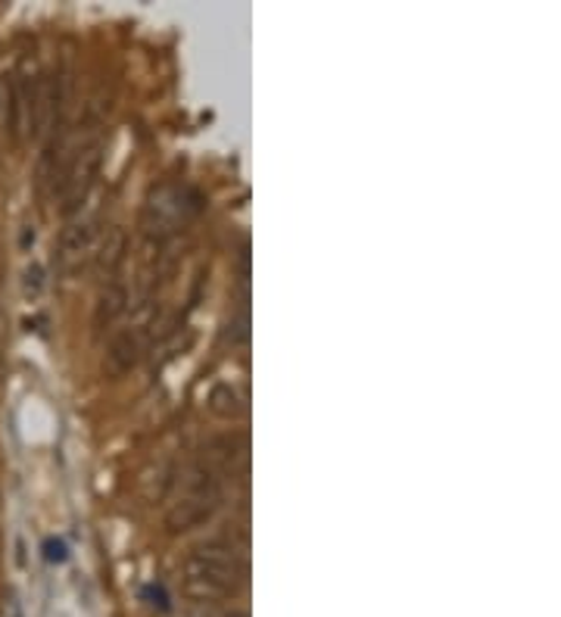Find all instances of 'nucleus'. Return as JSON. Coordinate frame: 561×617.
<instances>
[{
  "instance_id": "obj_1",
  "label": "nucleus",
  "mask_w": 561,
  "mask_h": 617,
  "mask_svg": "<svg viewBox=\"0 0 561 617\" xmlns=\"http://www.w3.org/2000/svg\"><path fill=\"white\" fill-rule=\"evenodd\" d=\"M181 584L194 599H225L247 584V561L232 542H206L185 558Z\"/></svg>"
},
{
  "instance_id": "obj_2",
  "label": "nucleus",
  "mask_w": 561,
  "mask_h": 617,
  "mask_svg": "<svg viewBox=\"0 0 561 617\" xmlns=\"http://www.w3.org/2000/svg\"><path fill=\"white\" fill-rule=\"evenodd\" d=\"M203 209V194L178 182H163L147 194L144 213H140V232L150 241H166L178 234L190 218Z\"/></svg>"
},
{
  "instance_id": "obj_3",
  "label": "nucleus",
  "mask_w": 561,
  "mask_h": 617,
  "mask_svg": "<svg viewBox=\"0 0 561 617\" xmlns=\"http://www.w3.org/2000/svg\"><path fill=\"white\" fill-rule=\"evenodd\" d=\"M104 154H107L104 140H91L66 159V166L60 172V185H53V194L60 197V209L66 218L76 216L81 203L88 200L94 182L104 169Z\"/></svg>"
},
{
  "instance_id": "obj_4",
  "label": "nucleus",
  "mask_w": 561,
  "mask_h": 617,
  "mask_svg": "<svg viewBox=\"0 0 561 617\" xmlns=\"http://www.w3.org/2000/svg\"><path fill=\"white\" fill-rule=\"evenodd\" d=\"M62 100H66V81L57 76L35 78L29 91V128L31 138L45 140L60 128Z\"/></svg>"
},
{
  "instance_id": "obj_5",
  "label": "nucleus",
  "mask_w": 561,
  "mask_h": 617,
  "mask_svg": "<svg viewBox=\"0 0 561 617\" xmlns=\"http://www.w3.org/2000/svg\"><path fill=\"white\" fill-rule=\"evenodd\" d=\"M156 322V308L154 303H147V306L140 308V319L135 324H128L122 327L112 343H109L107 350V374L112 378H119L125 371H131L140 362V355L147 350V334H150V327Z\"/></svg>"
},
{
  "instance_id": "obj_6",
  "label": "nucleus",
  "mask_w": 561,
  "mask_h": 617,
  "mask_svg": "<svg viewBox=\"0 0 561 617\" xmlns=\"http://www.w3.org/2000/svg\"><path fill=\"white\" fill-rule=\"evenodd\" d=\"M94 247V218H76L69 222L60 234V244H57V265L62 272H76L81 259L91 253Z\"/></svg>"
},
{
  "instance_id": "obj_7",
  "label": "nucleus",
  "mask_w": 561,
  "mask_h": 617,
  "mask_svg": "<svg viewBox=\"0 0 561 617\" xmlns=\"http://www.w3.org/2000/svg\"><path fill=\"white\" fill-rule=\"evenodd\" d=\"M125 253H128V234H125L122 225H112L104 237V244H100V253H97V275L107 281H116V272L122 268L125 263Z\"/></svg>"
},
{
  "instance_id": "obj_8",
  "label": "nucleus",
  "mask_w": 561,
  "mask_h": 617,
  "mask_svg": "<svg viewBox=\"0 0 561 617\" xmlns=\"http://www.w3.org/2000/svg\"><path fill=\"white\" fill-rule=\"evenodd\" d=\"M128 303H131L128 287L119 284V281H109L107 287H104V294H100V300H97V308H94V324H97V327H109V324L116 322L125 308H128Z\"/></svg>"
},
{
  "instance_id": "obj_9",
  "label": "nucleus",
  "mask_w": 561,
  "mask_h": 617,
  "mask_svg": "<svg viewBox=\"0 0 561 617\" xmlns=\"http://www.w3.org/2000/svg\"><path fill=\"white\" fill-rule=\"evenodd\" d=\"M209 409L218 418H237L244 412V396L237 393V386L216 384L209 390Z\"/></svg>"
},
{
  "instance_id": "obj_10",
  "label": "nucleus",
  "mask_w": 561,
  "mask_h": 617,
  "mask_svg": "<svg viewBox=\"0 0 561 617\" xmlns=\"http://www.w3.org/2000/svg\"><path fill=\"white\" fill-rule=\"evenodd\" d=\"M225 337L232 340V346H244L249 340V306H247V296L240 300V308H237V315H234L232 322H228V331H225Z\"/></svg>"
},
{
  "instance_id": "obj_11",
  "label": "nucleus",
  "mask_w": 561,
  "mask_h": 617,
  "mask_svg": "<svg viewBox=\"0 0 561 617\" xmlns=\"http://www.w3.org/2000/svg\"><path fill=\"white\" fill-rule=\"evenodd\" d=\"M41 291H45V265L31 263L26 268V278H22V294H26V300H38Z\"/></svg>"
},
{
  "instance_id": "obj_12",
  "label": "nucleus",
  "mask_w": 561,
  "mask_h": 617,
  "mask_svg": "<svg viewBox=\"0 0 561 617\" xmlns=\"http://www.w3.org/2000/svg\"><path fill=\"white\" fill-rule=\"evenodd\" d=\"M45 549H47V558H50V561H62V558H66V546H62V542L50 540Z\"/></svg>"
},
{
  "instance_id": "obj_13",
  "label": "nucleus",
  "mask_w": 561,
  "mask_h": 617,
  "mask_svg": "<svg viewBox=\"0 0 561 617\" xmlns=\"http://www.w3.org/2000/svg\"><path fill=\"white\" fill-rule=\"evenodd\" d=\"M232 617H247V615H232Z\"/></svg>"
}]
</instances>
